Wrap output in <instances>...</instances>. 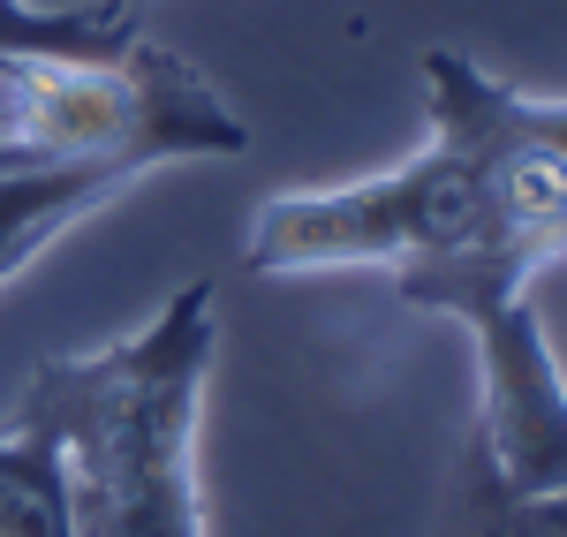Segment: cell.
<instances>
[{"label": "cell", "mask_w": 567, "mask_h": 537, "mask_svg": "<svg viewBox=\"0 0 567 537\" xmlns=\"http://www.w3.org/2000/svg\"><path fill=\"white\" fill-rule=\"evenodd\" d=\"M213 311V280H189L114 349L31 371L16 416L53 440L76 537H205L197 416L219 349Z\"/></svg>", "instance_id": "cell-1"}, {"label": "cell", "mask_w": 567, "mask_h": 537, "mask_svg": "<svg viewBox=\"0 0 567 537\" xmlns=\"http://www.w3.org/2000/svg\"><path fill=\"white\" fill-rule=\"evenodd\" d=\"M424 114L470 182V258L424 280L409 303L462 326L492 303L537 296L545 272H567V99H537L470 53L432 45Z\"/></svg>", "instance_id": "cell-2"}, {"label": "cell", "mask_w": 567, "mask_h": 537, "mask_svg": "<svg viewBox=\"0 0 567 537\" xmlns=\"http://www.w3.org/2000/svg\"><path fill=\"white\" fill-rule=\"evenodd\" d=\"M243 144L250 122L205 69L144 31L99 53H0V167H122L144 182Z\"/></svg>", "instance_id": "cell-3"}, {"label": "cell", "mask_w": 567, "mask_h": 537, "mask_svg": "<svg viewBox=\"0 0 567 537\" xmlns=\"http://www.w3.org/2000/svg\"><path fill=\"white\" fill-rule=\"evenodd\" d=\"M470 349H477V416L470 440L499 485L523 493H560L567 485V379L560 357L537 326V296L523 303H492V311L462 318Z\"/></svg>", "instance_id": "cell-4"}, {"label": "cell", "mask_w": 567, "mask_h": 537, "mask_svg": "<svg viewBox=\"0 0 567 537\" xmlns=\"http://www.w3.org/2000/svg\"><path fill=\"white\" fill-rule=\"evenodd\" d=\"M122 189H136L122 167H0V288L39 266L69 227L106 213Z\"/></svg>", "instance_id": "cell-5"}, {"label": "cell", "mask_w": 567, "mask_h": 537, "mask_svg": "<svg viewBox=\"0 0 567 537\" xmlns=\"http://www.w3.org/2000/svg\"><path fill=\"white\" fill-rule=\"evenodd\" d=\"M439 537H567V485L560 493H523L499 485L477 454H454V477L439 499Z\"/></svg>", "instance_id": "cell-6"}, {"label": "cell", "mask_w": 567, "mask_h": 537, "mask_svg": "<svg viewBox=\"0 0 567 537\" xmlns=\"http://www.w3.org/2000/svg\"><path fill=\"white\" fill-rule=\"evenodd\" d=\"M0 537H76L69 530V499H61L53 440L23 416L0 432Z\"/></svg>", "instance_id": "cell-7"}, {"label": "cell", "mask_w": 567, "mask_h": 537, "mask_svg": "<svg viewBox=\"0 0 567 537\" xmlns=\"http://www.w3.org/2000/svg\"><path fill=\"white\" fill-rule=\"evenodd\" d=\"M130 31L136 16H122L114 0H91V8L0 0V53H99V45H122Z\"/></svg>", "instance_id": "cell-8"}]
</instances>
